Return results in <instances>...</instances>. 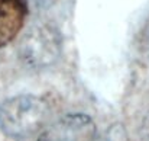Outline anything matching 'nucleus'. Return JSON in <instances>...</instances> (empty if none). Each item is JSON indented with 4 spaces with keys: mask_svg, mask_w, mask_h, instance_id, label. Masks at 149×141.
<instances>
[{
    "mask_svg": "<svg viewBox=\"0 0 149 141\" xmlns=\"http://www.w3.org/2000/svg\"><path fill=\"white\" fill-rule=\"evenodd\" d=\"M51 109L35 94H19L0 102V130L10 138L25 140L47 124Z\"/></svg>",
    "mask_w": 149,
    "mask_h": 141,
    "instance_id": "f257e3e1",
    "label": "nucleus"
},
{
    "mask_svg": "<svg viewBox=\"0 0 149 141\" xmlns=\"http://www.w3.org/2000/svg\"><path fill=\"white\" fill-rule=\"evenodd\" d=\"M26 15V0H0V48L19 34Z\"/></svg>",
    "mask_w": 149,
    "mask_h": 141,
    "instance_id": "20e7f679",
    "label": "nucleus"
},
{
    "mask_svg": "<svg viewBox=\"0 0 149 141\" xmlns=\"http://www.w3.org/2000/svg\"><path fill=\"white\" fill-rule=\"evenodd\" d=\"M61 54V35L51 25H39L28 32L20 44L23 63L33 68L54 64Z\"/></svg>",
    "mask_w": 149,
    "mask_h": 141,
    "instance_id": "f03ea898",
    "label": "nucleus"
},
{
    "mask_svg": "<svg viewBox=\"0 0 149 141\" xmlns=\"http://www.w3.org/2000/svg\"><path fill=\"white\" fill-rule=\"evenodd\" d=\"M99 141H126V131L122 125H111Z\"/></svg>",
    "mask_w": 149,
    "mask_h": 141,
    "instance_id": "39448f33",
    "label": "nucleus"
},
{
    "mask_svg": "<svg viewBox=\"0 0 149 141\" xmlns=\"http://www.w3.org/2000/svg\"><path fill=\"white\" fill-rule=\"evenodd\" d=\"M141 137L143 141H149V115L145 116L141 125Z\"/></svg>",
    "mask_w": 149,
    "mask_h": 141,
    "instance_id": "423d86ee",
    "label": "nucleus"
},
{
    "mask_svg": "<svg viewBox=\"0 0 149 141\" xmlns=\"http://www.w3.org/2000/svg\"><path fill=\"white\" fill-rule=\"evenodd\" d=\"M38 141H96V124L86 114H68L48 127Z\"/></svg>",
    "mask_w": 149,
    "mask_h": 141,
    "instance_id": "7ed1b4c3",
    "label": "nucleus"
},
{
    "mask_svg": "<svg viewBox=\"0 0 149 141\" xmlns=\"http://www.w3.org/2000/svg\"><path fill=\"white\" fill-rule=\"evenodd\" d=\"M54 1H55V0H36L38 6H41V7H48V6H51Z\"/></svg>",
    "mask_w": 149,
    "mask_h": 141,
    "instance_id": "0eeeda50",
    "label": "nucleus"
}]
</instances>
